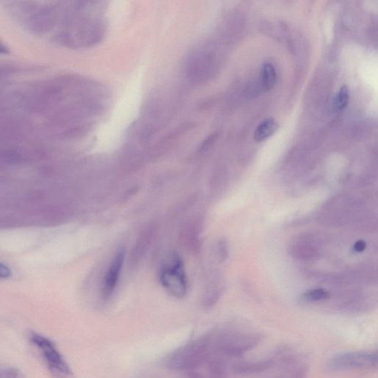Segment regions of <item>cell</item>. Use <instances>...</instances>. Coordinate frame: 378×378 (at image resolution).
I'll use <instances>...</instances> for the list:
<instances>
[{
	"mask_svg": "<svg viewBox=\"0 0 378 378\" xmlns=\"http://www.w3.org/2000/svg\"><path fill=\"white\" fill-rule=\"evenodd\" d=\"M262 86L265 90H270L274 86L276 82V72L273 65L270 63H266L263 65L261 72Z\"/></svg>",
	"mask_w": 378,
	"mask_h": 378,
	"instance_id": "52a82bcc",
	"label": "cell"
},
{
	"mask_svg": "<svg viewBox=\"0 0 378 378\" xmlns=\"http://www.w3.org/2000/svg\"><path fill=\"white\" fill-rule=\"evenodd\" d=\"M377 368V355L372 352H347L333 357L327 363L331 371L373 370Z\"/></svg>",
	"mask_w": 378,
	"mask_h": 378,
	"instance_id": "277c9868",
	"label": "cell"
},
{
	"mask_svg": "<svg viewBox=\"0 0 378 378\" xmlns=\"http://www.w3.org/2000/svg\"><path fill=\"white\" fill-rule=\"evenodd\" d=\"M11 275V269L5 264L0 262V278H7Z\"/></svg>",
	"mask_w": 378,
	"mask_h": 378,
	"instance_id": "8fae6325",
	"label": "cell"
},
{
	"mask_svg": "<svg viewBox=\"0 0 378 378\" xmlns=\"http://www.w3.org/2000/svg\"><path fill=\"white\" fill-rule=\"evenodd\" d=\"M208 341H194L171 354L166 363L174 370L194 369L206 358Z\"/></svg>",
	"mask_w": 378,
	"mask_h": 378,
	"instance_id": "7a4b0ae2",
	"label": "cell"
},
{
	"mask_svg": "<svg viewBox=\"0 0 378 378\" xmlns=\"http://www.w3.org/2000/svg\"><path fill=\"white\" fill-rule=\"evenodd\" d=\"M303 297L307 302H317L327 300L330 297V294L324 289H313L307 291L303 295Z\"/></svg>",
	"mask_w": 378,
	"mask_h": 378,
	"instance_id": "ba28073f",
	"label": "cell"
},
{
	"mask_svg": "<svg viewBox=\"0 0 378 378\" xmlns=\"http://www.w3.org/2000/svg\"><path fill=\"white\" fill-rule=\"evenodd\" d=\"M278 129V123L273 118H267L256 127L254 132L256 141L260 142L270 137Z\"/></svg>",
	"mask_w": 378,
	"mask_h": 378,
	"instance_id": "8992f818",
	"label": "cell"
},
{
	"mask_svg": "<svg viewBox=\"0 0 378 378\" xmlns=\"http://www.w3.org/2000/svg\"><path fill=\"white\" fill-rule=\"evenodd\" d=\"M29 338L32 344L39 351L48 369L56 377L69 378L72 375L70 366L52 341L34 332L30 333Z\"/></svg>",
	"mask_w": 378,
	"mask_h": 378,
	"instance_id": "6da1fadb",
	"label": "cell"
},
{
	"mask_svg": "<svg viewBox=\"0 0 378 378\" xmlns=\"http://www.w3.org/2000/svg\"><path fill=\"white\" fill-rule=\"evenodd\" d=\"M160 280L163 288L174 297H184L188 291V280L182 261L178 256H173L171 260L163 266Z\"/></svg>",
	"mask_w": 378,
	"mask_h": 378,
	"instance_id": "3957f363",
	"label": "cell"
},
{
	"mask_svg": "<svg viewBox=\"0 0 378 378\" xmlns=\"http://www.w3.org/2000/svg\"><path fill=\"white\" fill-rule=\"evenodd\" d=\"M10 51L7 46L5 45L3 42L0 41V55L9 54Z\"/></svg>",
	"mask_w": 378,
	"mask_h": 378,
	"instance_id": "4fadbf2b",
	"label": "cell"
},
{
	"mask_svg": "<svg viewBox=\"0 0 378 378\" xmlns=\"http://www.w3.org/2000/svg\"><path fill=\"white\" fill-rule=\"evenodd\" d=\"M219 254L223 259H226L228 256V247L225 241H221L219 245Z\"/></svg>",
	"mask_w": 378,
	"mask_h": 378,
	"instance_id": "30bf717a",
	"label": "cell"
},
{
	"mask_svg": "<svg viewBox=\"0 0 378 378\" xmlns=\"http://www.w3.org/2000/svg\"><path fill=\"white\" fill-rule=\"evenodd\" d=\"M349 102V89L347 86H341L340 90L336 94L335 99V107L336 110L342 111L347 107Z\"/></svg>",
	"mask_w": 378,
	"mask_h": 378,
	"instance_id": "9c48e42d",
	"label": "cell"
},
{
	"mask_svg": "<svg viewBox=\"0 0 378 378\" xmlns=\"http://www.w3.org/2000/svg\"><path fill=\"white\" fill-rule=\"evenodd\" d=\"M125 253L123 250L118 251L114 257L111 265L109 267L105 277H104L102 294L105 299L110 297L113 294L117 284L119 280L120 274L124 262Z\"/></svg>",
	"mask_w": 378,
	"mask_h": 378,
	"instance_id": "5b68a950",
	"label": "cell"
},
{
	"mask_svg": "<svg viewBox=\"0 0 378 378\" xmlns=\"http://www.w3.org/2000/svg\"><path fill=\"white\" fill-rule=\"evenodd\" d=\"M366 248V243L363 241V240H359V241L356 242V243L354 245V250L358 253H360L364 251Z\"/></svg>",
	"mask_w": 378,
	"mask_h": 378,
	"instance_id": "7c38bea8",
	"label": "cell"
}]
</instances>
